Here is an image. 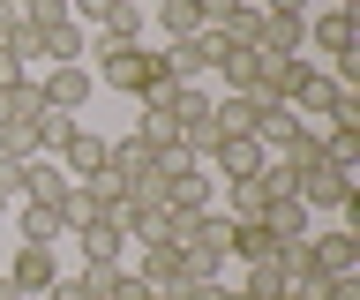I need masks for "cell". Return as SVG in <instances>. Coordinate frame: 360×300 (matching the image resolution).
<instances>
[{"label":"cell","instance_id":"cell-1","mask_svg":"<svg viewBox=\"0 0 360 300\" xmlns=\"http://www.w3.org/2000/svg\"><path fill=\"white\" fill-rule=\"evenodd\" d=\"M83 68L105 83V91H128V98H158L165 83H173V68H165V46H120V38H90Z\"/></svg>","mask_w":360,"mask_h":300},{"label":"cell","instance_id":"cell-2","mask_svg":"<svg viewBox=\"0 0 360 300\" xmlns=\"http://www.w3.org/2000/svg\"><path fill=\"white\" fill-rule=\"evenodd\" d=\"M30 83H38L45 113H68V120L83 113L90 98H98V75H90L83 60H53V68H45V75H30Z\"/></svg>","mask_w":360,"mask_h":300},{"label":"cell","instance_id":"cell-3","mask_svg":"<svg viewBox=\"0 0 360 300\" xmlns=\"http://www.w3.org/2000/svg\"><path fill=\"white\" fill-rule=\"evenodd\" d=\"M210 75H218V91H225V98H263L270 53H255V46H225V60H218Z\"/></svg>","mask_w":360,"mask_h":300},{"label":"cell","instance_id":"cell-4","mask_svg":"<svg viewBox=\"0 0 360 300\" xmlns=\"http://www.w3.org/2000/svg\"><path fill=\"white\" fill-rule=\"evenodd\" d=\"M292 195H300V210H308V218H338V210L353 203V173L315 165V173H300V188H292Z\"/></svg>","mask_w":360,"mask_h":300},{"label":"cell","instance_id":"cell-5","mask_svg":"<svg viewBox=\"0 0 360 300\" xmlns=\"http://www.w3.org/2000/svg\"><path fill=\"white\" fill-rule=\"evenodd\" d=\"M165 210H218V181H210V165H165Z\"/></svg>","mask_w":360,"mask_h":300},{"label":"cell","instance_id":"cell-6","mask_svg":"<svg viewBox=\"0 0 360 300\" xmlns=\"http://www.w3.org/2000/svg\"><path fill=\"white\" fill-rule=\"evenodd\" d=\"M308 255L323 278H360V233L353 226H330V233H308Z\"/></svg>","mask_w":360,"mask_h":300},{"label":"cell","instance_id":"cell-7","mask_svg":"<svg viewBox=\"0 0 360 300\" xmlns=\"http://www.w3.org/2000/svg\"><path fill=\"white\" fill-rule=\"evenodd\" d=\"M8 278H15L30 300H38L45 285L60 278V248H45V240H15V255H8Z\"/></svg>","mask_w":360,"mask_h":300},{"label":"cell","instance_id":"cell-8","mask_svg":"<svg viewBox=\"0 0 360 300\" xmlns=\"http://www.w3.org/2000/svg\"><path fill=\"white\" fill-rule=\"evenodd\" d=\"M308 46L323 53V60H338V68H353V8H323V15H308Z\"/></svg>","mask_w":360,"mask_h":300},{"label":"cell","instance_id":"cell-9","mask_svg":"<svg viewBox=\"0 0 360 300\" xmlns=\"http://www.w3.org/2000/svg\"><path fill=\"white\" fill-rule=\"evenodd\" d=\"M105 173L128 188V181H143V173H158V150L135 136V128H120V136H105Z\"/></svg>","mask_w":360,"mask_h":300},{"label":"cell","instance_id":"cell-10","mask_svg":"<svg viewBox=\"0 0 360 300\" xmlns=\"http://www.w3.org/2000/svg\"><path fill=\"white\" fill-rule=\"evenodd\" d=\"M263 165H270V158H263V143H255V136H225L218 158H210V181H218V188H225V181H255Z\"/></svg>","mask_w":360,"mask_h":300},{"label":"cell","instance_id":"cell-11","mask_svg":"<svg viewBox=\"0 0 360 300\" xmlns=\"http://www.w3.org/2000/svg\"><path fill=\"white\" fill-rule=\"evenodd\" d=\"M120 240H128V218H120V203H112L98 226H83V233H75L83 263H120Z\"/></svg>","mask_w":360,"mask_h":300},{"label":"cell","instance_id":"cell-12","mask_svg":"<svg viewBox=\"0 0 360 300\" xmlns=\"http://www.w3.org/2000/svg\"><path fill=\"white\" fill-rule=\"evenodd\" d=\"M128 128H135V136H143V143L158 150V165H188V158H180V120H173V113H158V105H143V113H135Z\"/></svg>","mask_w":360,"mask_h":300},{"label":"cell","instance_id":"cell-13","mask_svg":"<svg viewBox=\"0 0 360 300\" xmlns=\"http://www.w3.org/2000/svg\"><path fill=\"white\" fill-rule=\"evenodd\" d=\"M68 188H75V181H68L53 158H22V203H53V210H60Z\"/></svg>","mask_w":360,"mask_h":300},{"label":"cell","instance_id":"cell-14","mask_svg":"<svg viewBox=\"0 0 360 300\" xmlns=\"http://www.w3.org/2000/svg\"><path fill=\"white\" fill-rule=\"evenodd\" d=\"M263 233L278 240V255H285L292 240H308V210H300V195H270V210H263Z\"/></svg>","mask_w":360,"mask_h":300},{"label":"cell","instance_id":"cell-15","mask_svg":"<svg viewBox=\"0 0 360 300\" xmlns=\"http://www.w3.org/2000/svg\"><path fill=\"white\" fill-rule=\"evenodd\" d=\"M135 278H143L150 293H173V285H180V248H165V240H143V255H135Z\"/></svg>","mask_w":360,"mask_h":300},{"label":"cell","instance_id":"cell-16","mask_svg":"<svg viewBox=\"0 0 360 300\" xmlns=\"http://www.w3.org/2000/svg\"><path fill=\"white\" fill-rule=\"evenodd\" d=\"M143 15L158 23L165 46H180V38H195V30H202V8H195V0H158V8H143Z\"/></svg>","mask_w":360,"mask_h":300},{"label":"cell","instance_id":"cell-17","mask_svg":"<svg viewBox=\"0 0 360 300\" xmlns=\"http://www.w3.org/2000/svg\"><path fill=\"white\" fill-rule=\"evenodd\" d=\"M38 46H45V68H53V60H83V53H90V30L75 23V15H60V23L38 30Z\"/></svg>","mask_w":360,"mask_h":300},{"label":"cell","instance_id":"cell-18","mask_svg":"<svg viewBox=\"0 0 360 300\" xmlns=\"http://www.w3.org/2000/svg\"><path fill=\"white\" fill-rule=\"evenodd\" d=\"M8 218H15L22 240H45V248H60V240H68V226H60V210H53V203H15Z\"/></svg>","mask_w":360,"mask_h":300},{"label":"cell","instance_id":"cell-19","mask_svg":"<svg viewBox=\"0 0 360 300\" xmlns=\"http://www.w3.org/2000/svg\"><path fill=\"white\" fill-rule=\"evenodd\" d=\"M263 210H270L263 181H225V218H233V226H263Z\"/></svg>","mask_w":360,"mask_h":300},{"label":"cell","instance_id":"cell-20","mask_svg":"<svg viewBox=\"0 0 360 300\" xmlns=\"http://www.w3.org/2000/svg\"><path fill=\"white\" fill-rule=\"evenodd\" d=\"M255 113H263V98H210V128H218V136H248V128H255Z\"/></svg>","mask_w":360,"mask_h":300},{"label":"cell","instance_id":"cell-21","mask_svg":"<svg viewBox=\"0 0 360 300\" xmlns=\"http://www.w3.org/2000/svg\"><path fill=\"white\" fill-rule=\"evenodd\" d=\"M98 218H105V203H98V188H83V181H75V188L60 195V226H68V240H75L83 226H98Z\"/></svg>","mask_w":360,"mask_h":300},{"label":"cell","instance_id":"cell-22","mask_svg":"<svg viewBox=\"0 0 360 300\" xmlns=\"http://www.w3.org/2000/svg\"><path fill=\"white\" fill-rule=\"evenodd\" d=\"M233 263H240V270L248 263H278V240H270L263 226H233Z\"/></svg>","mask_w":360,"mask_h":300},{"label":"cell","instance_id":"cell-23","mask_svg":"<svg viewBox=\"0 0 360 300\" xmlns=\"http://www.w3.org/2000/svg\"><path fill=\"white\" fill-rule=\"evenodd\" d=\"M323 165L330 173H353L360 165V128H323Z\"/></svg>","mask_w":360,"mask_h":300},{"label":"cell","instance_id":"cell-24","mask_svg":"<svg viewBox=\"0 0 360 300\" xmlns=\"http://www.w3.org/2000/svg\"><path fill=\"white\" fill-rule=\"evenodd\" d=\"M143 23H150V15H143V0H120L98 30H105V38H120V46H143Z\"/></svg>","mask_w":360,"mask_h":300},{"label":"cell","instance_id":"cell-25","mask_svg":"<svg viewBox=\"0 0 360 300\" xmlns=\"http://www.w3.org/2000/svg\"><path fill=\"white\" fill-rule=\"evenodd\" d=\"M240 293L248 300H285V270H278V263H248V270H240Z\"/></svg>","mask_w":360,"mask_h":300},{"label":"cell","instance_id":"cell-26","mask_svg":"<svg viewBox=\"0 0 360 300\" xmlns=\"http://www.w3.org/2000/svg\"><path fill=\"white\" fill-rule=\"evenodd\" d=\"M112 8H120V0H68V15H75L83 30H98V23L112 15Z\"/></svg>","mask_w":360,"mask_h":300},{"label":"cell","instance_id":"cell-27","mask_svg":"<svg viewBox=\"0 0 360 300\" xmlns=\"http://www.w3.org/2000/svg\"><path fill=\"white\" fill-rule=\"evenodd\" d=\"M255 15H278V23H308V0H255Z\"/></svg>","mask_w":360,"mask_h":300},{"label":"cell","instance_id":"cell-28","mask_svg":"<svg viewBox=\"0 0 360 300\" xmlns=\"http://www.w3.org/2000/svg\"><path fill=\"white\" fill-rule=\"evenodd\" d=\"M0 195H8V203H22V158H0Z\"/></svg>","mask_w":360,"mask_h":300},{"label":"cell","instance_id":"cell-29","mask_svg":"<svg viewBox=\"0 0 360 300\" xmlns=\"http://www.w3.org/2000/svg\"><path fill=\"white\" fill-rule=\"evenodd\" d=\"M38 300H90V293H83V278H53Z\"/></svg>","mask_w":360,"mask_h":300},{"label":"cell","instance_id":"cell-30","mask_svg":"<svg viewBox=\"0 0 360 300\" xmlns=\"http://www.w3.org/2000/svg\"><path fill=\"white\" fill-rule=\"evenodd\" d=\"M0 300H30V293H22V285H15V278H8V270H0Z\"/></svg>","mask_w":360,"mask_h":300},{"label":"cell","instance_id":"cell-31","mask_svg":"<svg viewBox=\"0 0 360 300\" xmlns=\"http://www.w3.org/2000/svg\"><path fill=\"white\" fill-rule=\"evenodd\" d=\"M8 210H15V203H8V195H0V218H8Z\"/></svg>","mask_w":360,"mask_h":300},{"label":"cell","instance_id":"cell-32","mask_svg":"<svg viewBox=\"0 0 360 300\" xmlns=\"http://www.w3.org/2000/svg\"><path fill=\"white\" fill-rule=\"evenodd\" d=\"M330 8H353V0H330Z\"/></svg>","mask_w":360,"mask_h":300},{"label":"cell","instance_id":"cell-33","mask_svg":"<svg viewBox=\"0 0 360 300\" xmlns=\"http://www.w3.org/2000/svg\"><path fill=\"white\" fill-rule=\"evenodd\" d=\"M143 8H158V0H143Z\"/></svg>","mask_w":360,"mask_h":300},{"label":"cell","instance_id":"cell-34","mask_svg":"<svg viewBox=\"0 0 360 300\" xmlns=\"http://www.w3.org/2000/svg\"><path fill=\"white\" fill-rule=\"evenodd\" d=\"M248 8H255V0H248Z\"/></svg>","mask_w":360,"mask_h":300},{"label":"cell","instance_id":"cell-35","mask_svg":"<svg viewBox=\"0 0 360 300\" xmlns=\"http://www.w3.org/2000/svg\"><path fill=\"white\" fill-rule=\"evenodd\" d=\"M323 300H330V293H323Z\"/></svg>","mask_w":360,"mask_h":300}]
</instances>
